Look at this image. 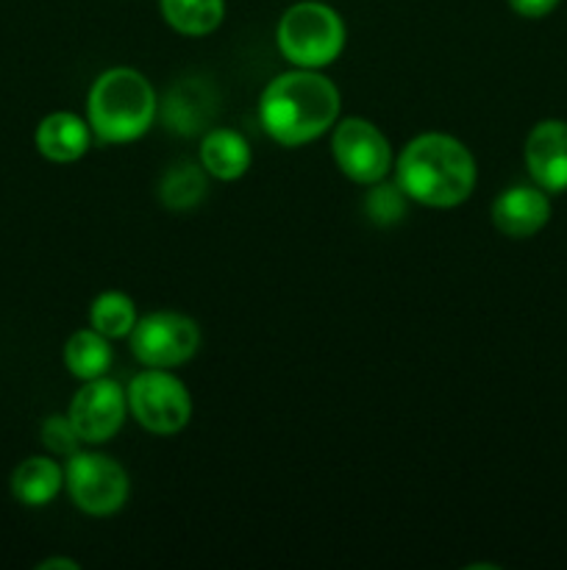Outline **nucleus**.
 <instances>
[{"mask_svg":"<svg viewBox=\"0 0 567 570\" xmlns=\"http://www.w3.org/2000/svg\"><path fill=\"white\" fill-rule=\"evenodd\" d=\"M398 187L417 204L439 209L459 206L476 187V161L459 139L448 134H422L400 154Z\"/></svg>","mask_w":567,"mask_h":570,"instance_id":"1","label":"nucleus"},{"mask_svg":"<svg viewBox=\"0 0 567 570\" xmlns=\"http://www.w3.org/2000/svg\"><path fill=\"white\" fill-rule=\"evenodd\" d=\"M261 126L276 142L295 148L317 139L339 115V92L328 78L311 70L272 78L259 104Z\"/></svg>","mask_w":567,"mask_h":570,"instance_id":"2","label":"nucleus"},{"mask_svg":"<svg viewBox=\"0 0 567 570\" xmlns=\"http://www.w3.org/2000/svg\"><path fill=\"white\" fill-rule=\"evenodd\" d=\"M156 117V92L145 76L115 67L89 92V126L103 142H131L142 137Z\"/></svg>","mask_w":567,"mask_h":570,"instance_id":"3","label":"nucleus"},{"mask_svg":"<svg viewBox=\"0 0 567 570\" xmlns=\"http://www.w3.org/2000/svg\"><path fill=\"white\" fill-rule=\"evenodd\" d=\"M276 37L281 53L304 70L331 65L345 48V26L339 14L331 6L315 0L284 11Z\"/></svg>","mask_w":567,"mask_h":570,"instance_id":"4","label":"nucleus"},{"mask_svg":"<svg viewBox=\"0 0 567 570\" xmlns=\"http://www.w3.org/2000/svg\"><path fill=\"white\" fill-rule=\"evenodd\" d=\"M128 406H131L133 417L153 434L181 432L192 415L187 387L161 367L133 376L131 387H128Z\"/></svg>","mask_w":567,"mask_h":570,"instance_id":"5","label":"nucleus"},{"mask_svg":"<svg viewBox=\"0 0 567 570\" xmlns=\"http://www.w3.org/2000/svg\"><path fill=\"white\" fill-rule=\"evenodd\" d=\"M131 337V351L145 367H176L192 360L200 345L198 323L181 312H153L137 321Z\"/></svg>","mask_w":567,"mask_h":570,"instance_id":"6","label":"nucleus"},{"mask_svg":"<svg viewBox=\"0 0 567 570\" xmlns=\"http://www.w3.org/2000/svg\"><path fill=\"white\" fill-rule=\"evenodd\" d=\"M67 490L78 510L111 515L128 499V476L115 460L100 454H72L64 471Z\"/></svg>","mask_w":567,"mask_h":570,"instance_id":"7","label":"nucleus"},{"mask_svg":"<svg viewBox=\"0 0 567 570\" xmlns=\"http://www.w3.org/2000/svg\"><path fill=\"white\" fill-rule=\"evenodd\" d=\"M339 170L359 184H378L392 167V148L372 122L348 117L337 126L331 139Z\"/></svg>","mask_w":567,"mask_h":570,"instance_id":"8","label":"nucleus"},{"mask_svg":"<svg viewBox=\"0 0 567 570\" xmlns=\"http://www.w3.org/2000/svg\"><path fill=\"white\" fill-rule=\"evenodd\" d=\"M70 421L81 443L111 440L126 421V393L111 379H92L72 399Z\"/></svg>","mask_w":567,"mask_h":570,"instance_id":"9","label":"nucleus"},{"mask_svg":"<svg viewBox=\"0 0 567 570\" xmlns=\"http://www.w3.org/2000/svg\"><path fill=\"white\" fill-rule=\"evenodd\" d=\"M526 167L545 193L567 189V122L543 120L526 139Z\"/></svg>","mask_w":567,"mask_h":570,"instance_id":"10","label":"nucleus"},{"mask_svg":"<svg viewBox=\"0 0 567 570\" xmlns=\"http://www.w3.org/2000/svg\"><path fill=\"white\" fill-rule=\"evenodd\" d=\"M550 200L539 187H511L493 204V223L500 234L515 239L534 237L548 223Z\"/></svg>","mask_w":567,"mask_h":570,"instance_id":"11","label":"nucleus"},{"mask_svg":"<svg viewBox=\"0 0 567 570\" xmlns=\"http://www.w3.org/2000/svg\"><path fill=\"white\" fill-rule=\"evenodd\" d=\"M37 148L44 159L67 161L81 159L89 150V128L81 117L70 115V111H56L48 115L37 128Z\"/></svg>","mask_w":567,"mask_h":570,"instance_id":"12","label":"nucleus"},{"mask_svg":"<svg viewBox=\"0 0 567 570\" xmlns=\"http://www.w3.org/2000/svg\"><path fill=\"white\" fill-rule=\"evenodd\" d=\"M200 165L220 181H233V178L245 176V170L250 167L248 139L228 128H215L206 134L203 145H200Z\"/></svg>","mask_w":567,"mask_h":570,"instance_id":"13","label":"nucleus"},{"mask_svg":"<svg viewBox=\"0 0 567 570\" xmlns=\"http://www.w3.org/2000/svg\"><path fill=\"white\" fill-rule=\"evenodd\" d=\"M211 115H215V98H211L209 87H203L200 81H181L167 95L165 120L172 131H200L211 120Z\"/></svg>","mask_w":567,"mask_h":570,"instance_id":"14","label":"nucleus"},{"mask_svg":"<svg viewBox=\"0 0 567 570\" xmlns=\"http://www.w3.org/2000/svg\"><path fill=\"white\" fill-rule=\"evenodd\" d=\"M61 482H64V473L53 460L31 456V460L20 462L17 471L11 473V493L20 504L44 507L59 495Z\"/></svg>","mask_w":567,"mask_h":570,"instance_id":"15","label":"nucleus"},{"mask_svg":"<svg viewBox=\"0 0 567 570\" xmlns=\"http://www.w3.org/2000/svg\"><path fill=\"white\" fill-rule=\"evenodd\" d=\"M64 365L72 376L83 379V382L100 379L111 365L109 337H103L94 328L76 332L64 345Z\"/></svg>","mask_w":567,"mask_h":570,"instance_id":"16","label":"nucleus"},{"mask_svg":"<svg viewBox=\"0 0 567 570\" xmlns=\"http://www.w3.org/2000/svg\"><path fill=\"white\" fill-rule=\"evenodd\" d=\"M161 14L167 26L183 37H206L215 31L226 14L222 0H161Z\"/></svg>","mask_w":567,"mask_h":570,"instance_id":"17","label":"nucleus"},{"mask_svg":"<svg viewBox=\"0 0 567 570\" xmlns=\"http://www.w3.org/2000/svg\"><path fill=\"white\" fill-rule=\"evenodd\" d=\"M94 332H100L109 340L128 337L137 326V312H133V301L122 293H103L94 298L92 312H89Z\"/></svg>","mask_w":567,"mask_h":570,"instance_id":"18","label":"nucleus"},{"mask_svg":"<svg viewBox=\"0 0 567 570\" xmlns=\"http://www.w3.org/2000/svg\"><path fill=\"white\" fill-rule=\"evenodd\" d=\"M206 195V176L195 165H178L161 181V200L170 209H192Z\"/></svg>","mask_w":567,"mask_h":570,"instance_id":"19","label":"nucleus"},{"mask_svg":"<svg viewBox=\"0 0 567 570\" xmlns=\"http://www.w3.org/2000/svg\"><path fill=\"white\" fill-rule=\"evenodd\" d=\"M42 443L48 445L53 454H61V456H72L78 454V443H81V438H78L76 426H72L70 415L67 417H48V421L42 423Z\"/></svg>","mask_w":567,"mask_h":570,"instance_id":"20","label":"nucleus"},{"mask_svg":"<svg viewBox=\"0 0 567 570\" xmlns=\"http://www.w3.org/2000/svg\"><path fill=\"white\" fill-rule=\"evenodd\" d=\"M367 212L376 223H392L400 220V215L406 212L404 189L400 187H378L372 189V195L367 198Z\"/></svg>","mask_w":567,"mask_h":570,"instance_id":"21","label":"nucleus"},{"mask_svg":"<svg viewBox=\"0 0 567 570\" xmlns=\"http://www.w3.org/2000/svg\"><path fill=\"white\" fill-rule=\"evenodd\" d=\"M509 6L520 17H531V20H537V17L550 14V11L559 6V0H509Z\"/></svg>","mask_w":567,"mask_h":570,"instance_id":"22","label":"nucleus"},{"mask_svg":"<svg viewBox=\"0 0 567 570\" xmlns=\"http://www.w3.org/2000/svg\"><path fill=\"white\" fill-rule=\"evenodd\" d=\"M39 568H42V570H48V568H70V570H76L78 562H72V560H59V557H56V560L42 562V566H39Z\"/></svg>","mask_w":567,"mask_h":570,"instance_id":"23","label":"nucleus"}]
</instances>
